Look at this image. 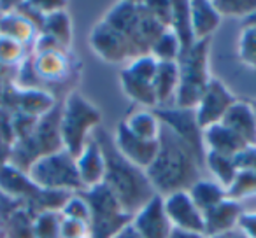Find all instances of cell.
Segmentation results:
<instances>
[{"label":"cell","mask_w":256,"mask_h":238,"mask_svg":"<svg viewBox=\"0 0 256 238\" xmlns=\"http://www.w3.org/2000/svg\"><path fill=\"white\" fill-rule=\"evenodd\" d=\"M158 144L160 147L156 160L146 170L154 191L160 196L188 191L196 181H200V163H204L206 153L190 146L164 125Z\"/></svg>","instance_id":"obj_1"},{"label":"cell","mask_w":256,"mask_h":238,"mask_svg":"<svg viewBox=\"0 0 256 238\" xmlns=\"http://www.w3.org/2000/svg\"><path fill=\"white\" fill-rule=\"evenodd\" d=\"M93 137L100 144L106 156V175L102 184L112 193L121 209L134 217L158 193L154 191L146 170L136 167L126 158L121 156V153L114 146L112 135L96 128Z\"/></svg>","instance_id":"obj_2"},{"label":"cell","mask_w":256,"mask_h":238,"mask_svg":"<svg viewBox=\"0 0 256 238\" xmlns=\"http://www.w3.org/2000/svg\"><path fill=\"white\" fill-rule=\"evenodd\" d=\"M100 125V110L78 91L68 93L60 109V135L64 149L78 156Z\"/></svg>","instance_id":"obj_3"},{"label":"cell","mask_w":256,"mask_h":238,"mask_svg":"<svg viewBox=\"0 0 256 238\" xmlns=\"http://www.w3.org/2000/svg\"><path fill=\"white\" fill-rule=\"evenodd\" d=\"M207 61H209V40H200L188 53L179 56V88L174 107L178 109H195L196 107L207 84L212 79L209 75Z\"/></svg>","instance_id":"obj_4"},{"label":"cell","mask_w":256,"mask_h":238,"mask_svg":"<svg viewBox=\"0 0 256 238\" xmlns=\"http://www.w3.org/2000/svg\"><path fill=\"white\" fill-rule=\"evenodd\" d=\"M30 181L39 189L48 191L81 193L82 184L76 167V158L65 149L39 158L26 170Z\"/></svg>","instance_id":"obj_5"},{"label":"cell","mask_w":256,"mask_h":238,"mask_svg":"<svg viewBox=\"0 0 256 238\" xmlns=\"http://www.w3.org/2000/svg\"><path fill=\"white\" fill-rule=\"evenodd\" d=\"M90 205V238H112L128 223V216L104 184L81 191Z\"/></svg>","instance_id":"obj_6"},{"label":"cell","mask_w":256,"mask_h":238,"mask_svg":"<svg viewBox=\"0 0 256 238\" xmlns=\"http://www.w3.org/2000/svg\"><path fill=\"white\" fill-rule=\"evenodd\" d=\"M158 60L153 54L136 58L126 68L121 70V88L124 95L144 107H156L153 79L156 74Z\"/></svg>","instance_id":"obj_7"},{"label":"cell","mask_w":256,"mask_h":238,"mask_svg":"<svg viewBox=\"0 0 256 238\" xmlns=\"http://www.w3.org/2000/svg\"><path fill=\"white\" fill-rule=\"evenodd\" d=\"M237 102L235 96L230 93V89L220 81V79L212 77L210 82L207 84L206 91H204L202 98L198 100L195 107V116L196 123L200 128H207L216 123L223 121V117L230 110V107Z\"/></svg>","instance_id":"obj_8"},{"label":"cell","mask_w":256,"mask_h":238,"mask_svg":"<svg viewBox=\"0 0 256 238\" xmlns=\"http://www.w3.org/2000/svg\"><path fill=\"white\" fill-rule=\"evenodd\" d=\"M112 140L116 149L121 153V156L126 158L130 163L142 168V170H148L153 165V161L156 160L158 147H160L158 140H146L142 137L136 135L126 128L123 121L118 125Z\"/></svg>","instance_id":"obj_9"},{"label":"cell","mask_w":256,"mask_h":238,"mask_svg":"<svg viewBox=\"0 0 256 238\" xmlns=\"http://www.w3.org/2000/svg\"><path fill=\"white\" fill-rule=\"evenodd\" d=\"M164 207L174 228L206 235L204 212L195 205L188 191H176L164 196Z\"/></svg>","instance_id":"obj_10"},{"label":"cell","mask_w":256,"mask_h":238,"mask_svg":"<svg viewBox=\"0 0 256 238\" xmlns=\"http://www.w3.org/2000/svg\"><path fill=\"white\" fill-rule=\"evenodd\" d=\"M132 224L142 238H168L172 223L164 207V196L156 195L132 217Z\"/></svg>","instance_id":"obj_11"},{"label":"cell","mask_w":256,"mask_h":238,"mask_svg":"<svg viewBox=\"0 0 256 238\" xmlns=\"http://www.w3.org/2000/svg\"><path fill=\"white\" fill-rule=\"evenodd\" d=\"M76 167H78V174L81 179L82 191L84 189H92L95 186H100L104 182V175H106V156L96 142V139L92 135V139L86 142L81 153L76 156Z\"/></svg>","instance_id":"obj_12"},{"label":"cell","mask_w":256,"mask_h":238,"mask_svg":"<svg viewBox=\"0 0 256 238\" xmlns=\"http://www.w3.org/2000/svg\"><path fill=\"white\" fill-rule=\"evenodd\" d=\"M40 189L30 181L28 174L14 165H6L0 170V193L23 205H30Z\"/></svg>","instance_id":"obj_13"},{"label":"cell","mask_w":256,"mask_h":238,"mask_svg":"<svg viewBox=\"0 0 256 238\" xmlns=\"http://www.w3.org/2000/svg\"><path fill=\"white\" fill-rule=\"evenodd\" d=\"M92 46L95 53L107 61H123L132 56L130 47H128L126 40L123 39V35L118 33L110 25H107L104 19L93 28Z\"/></svg>","instance_id":"obj_14"},{"label":"cell","mask_w":256,"mask_h":238,"mask_svg":"<svg viewBox=\"0 0 256 238\" xmlns=\"http://www.w3.org/2000/svg\"><path fill=\"white\" fill-rule=\"evenodd\" d=\"M228 130L235 133L248 147H256V114L251 102H235L223 117Z\"/></svg>","instance_id":"obj_15"},{"label":"cell","mask_w":256,"mask_h":238,"mask_svg":"<svg viewBox=\"0 0 256 238\" xmlns=\"http://www.w3.org/2000/svg\"><path fill=\"white\" fill-rule=\"evenodd\" d=\"M202 144L206 153H216L223 156L235 158L240 151H244L246 144L235 135L232 130H228L223 123H216L212 126H207L202 130Z\"/></svg>","instance_id":"obj_16"},{"label":"cell","mask_w":256,"mask_h":238,"mask_svg":"<svg viewBox=\"0 0 256 238\" xmlns=\"http://www.w3.org/2000/svg\"><path fill=\"white\" fill-rule=\"evenodd\" d=\"M179 88V65L178 61H158L156 74L153 79V89L158 109L174 107Z\"/></svg>","instance_id":"obj_17"},{"label":"cell","mask_w":256,"mask_h":238,"mask_svg":"<svg viewBox=\"0 0 256 238\" xmlns=\"http://www.w3.org/2000/svg\"><path fill=\"white\" fill-rule=\"evenodd\" d=\"M190 21H192L195 40L200 42V40H209V37L216 32L221 23V14L212 2L195 0V2H190Z\"/></svg>","instance_id":"obj_18"},{"label":"cell","mask_w":256,"mask_h":238,"mask_svg":"<svg viewBox=\"0 0 256 238\" xmlns=\"http://www.w3.org/2000/svg\"><path fill=\"white\" fill-rule=\"evenodd\" d=\"M242 216V207L238 202L226 198L216 205L214 209L207 210L204 214L206 221V235H220L224 231H230Z\"/></svg>","instance_id":"obj_19"},{"label":"cell","mask_w":256,"mask_h":238,"mask_svg":"<svg viewBox=\"0 0 256 238\" xmlns=\"http://www.w3.org/2000/svg\"><path fill=\"white\" fill-rule=\"evenodd\" d=\"M170 30L176 33L181 44V56L196 44L192 30V21H190V2H172Z\"/></svg>","instance_id":"obj_20"},{"label":"cell","mask_w":256,"mask_h":238,"mask_svg":"<svg viewBox=\"0 0 256 238\" xmlns=\"http://www.w3.org/2000/svg\"><path fill=\"white\" fill-rule=\"evenodd\" d=\"M54 96L42 89L26 88L18 95V112L28 114L34 117H42L54 109Z\"/></svg>","instance_id":"obj_21"},{"label":"cell","mask_w":256,"mask_h":238,"mask_svg":"<svg viewBox=\"0 0 256 238\" xmlns=\"http://www.w3.org/2000/svg\"><path fill=\"white\" fill-rule=\"evenodd\" d=\"M190 196L195 202V205L202 210L204 214L207 210L214 209L216 205H220L223 200H226V189L221 188L218 182L207 181V179H200L196 181L192 188L188 189Z\"/></svg>","instance_id":"obj_22"},{"label":"cell","mask_w":256,"mask_h":238,"mask_svg":"<svg viewBox=\"0 0 256 238\" xmlns=\"http://www.w3.org/2000/svg\"><path fill=\"white\" fill-rule=\"evenodd\" d=\"M123 123L126 125V128L130 130V132L142 137V139H146V140L160 139L162 123H160V119H158L156 114L150 112V110H146V109L134 110Z\"/></svg>","instance_id":"obj_23"},{"label":"cell","mask_w":256,"mask_h":238,"mask_svg":"<svg viewBox=\"0 0 256 238\" xmlns=\"http://www.w3.org/2000/svg\"><path fill=\"white\" fill-rule=\"evenodd\" d=\"M204 163H206L207 170L214 177V182H218L224 189L230 188L235 175L238 172L234 158L223 156V154H216V153H206Z\"/></svg>","instance_id":"obj_24"},{"label":"cell","mask_w":256,"mask_h":238,"mask_svg":"<svg viewBox=\"0 0 256 238\" xmlns=\"http://www.w3.org/2000/svg\"><path fill=\"white\" fill-rule=\"evenodd\" d=\"M34 216L25 205L12 210L6 219V238H34Z\"/></svg>","instance_id":"obj_25"},{"label":"cell","mask_w":256,"mask_h":238,"mask_svg":"<svg viewBox=\"0 0 256 238\" xmlns=\"http://www.w3.org/2000/svg\"><path fill=\"white\" fill-rule=\"evenodd\" d=\"M37 75L46 79H62L67 74V60L62 54V49L40 51V56L34 63Z\"/></svg>","instance_id":"obj_26"},{"label":"cell","mask_w":256,"mask_h":238,"mask_svg":"<svg viewBox=\"0 0 256 238\" xmlns=\"http://www.w3.org/2000/svg\"><path fill=\"white\" fill-rule=\"evenodd\" d=\"M44 30H46V37L53 39L58 46L67 47L70 42V21L64 9L44 14Z\"/></svg>","instance_id":"obj_27"},{"label":"cell","mask_w":256,"mask_h":238,"mask_svg":"<svg viewBox=\"0 0 256 238\" xmlns=\"http://www.w3.org/2000/svg\"><path fill=\"white\" fill-rule=\"evenodd\" d=\"M32 21L25 16H16V14H8L0 19V32L2 37H8L16 42L23 44L30 39V33H32Z\"/></svg>","instance_id":"obj_28"},{"label":"cell","mask_w":256,"mask_h":238,"mask_svg":"<svg viewBox=\"0 0 256 238\" xmlns=\"http://www.w3.org/2000/svg\"><path fill=\"white\" fill-rule=\"evenodd\" d=\"M158 61H178L181 56V44L176 33L170 28H167L158 40L151 47V53Z\"/></svg>","instance_id":"obj_29"},{"label":"cell","mask_w":256,"mask_h":238,"mask_svg":"<svg viewBox=\"0 0 256 238\" xmlns=\"http://www.w3.org/2000/svg\"><path fill=\"white\" fill-rule=\"evenodd\" d=\"M256 196V174L248 170H238L232 186L226 189V198L238 202L244 198Z\"/></svg>","instance_id":"obj_30"},{"label":"cell","mask_w":256,"mask_h":238,"mask_svg":"<svg viewBox=\"0 0 256 238\" xmlns=\"http://www.w3.org/2000/svg\"><path fill=\"white\" fill-rule=\"evenodd\" d=\"M34 238H62L60 212H40L36 216Z\"/></svg>","instance_id":"obj_31"},{"label":"cell","mask_w":256,"mask_h":238,"mask_svg":"<svg viewBox=\"0 0 256 238\" xmlns=\"http://www.w3.org/2000/svg\"><path fill=\"white\" fill-rule=\"evenodd\" d=\"M238 56L248 67L256 68V23H249L242 28L238 37Z\"/></svg>","instance_id":"obj_32"},{"label":"cell","mask_w":256,"mask_h":238,"mask_svg":"<svg viewBox=\"0 0 256 238\" xmlns=\"http://www.w3.org/2000/svg\"><path fill=\"white\" fill-rule=\"evenodd\" d=\"M60 216L68 217V219L81 221V223H86L90 226V205L81 193H74V195L67 200L64 209L60 210Z\"/></svg>","instance_id":"obj_33"},{"label":"cell","mask_w":256,"mask_h":238,"mask_svg":"<svg viewBox=\"0 0 256 238\" xmlns=\"http://www.w3.org/2000/svg\"><path fill=\"white\" fill-rule=\"evenodd\" d=\"M214 7L218 9L221 16L228 14V16H246V14H252L256 12V2L254 0H249V2H238V0H214L212 2Z\"/></svg>","instance_id":"obj_34"},{"label":"cell","mask_w":256,"mask_h":238,"mask_svg":"<svg viewBox=\"0 0 256 238\" xmlns=\"http://www.w3.org/2000/svg\"><path fill=\"white\" fill-rule=\"evenodd\" d=\"M60 233L62 238H84L90 237V226L81 221L60 216Z\"/></svg>","instance_id":"obj_35"},{"label":"cell","mask_w":256,"mask_h":238,"mask_svg":"<svg viewBox=\"0 0 256 238\" xmlns=\"http://www.w3.org/2000/svg\"><path fill=\"white\" fill-rule=\"evenodd\" d=\"M22 53H23L22 44L0 35V63H6V65L14 63V61L20 60Z\"/></svg>","instance_id":"obj_36"},{"label":"cell","mask_w":256,"mask_h":238,"mask_svg":"<svg viewBox=\"0 0 256 238\" xmlns=\"http://www.w3.org/2000/svg\"><path fill=\"white\" fill-rule=\"evenodd\" d=\"M234 160L238 170H248V172H254L256 174V147L254 146L246 147V149L240 151Z\"/></svg>","instance_id":"obj_37"},{"label":"cell","mask_w":256,"mask_h":238,"mask_svg":"<svg viewBox=\"0 0 256 238\" xmlns=\"http://www.w3.org/2000/svg\"><path fill=\"white\" fill-rule=\"evenodd\" d=\"M238 228L249 238H256V214H242L238 219Z\"/></svg>","instance_id":"obj_38"},{"label":"cell","mask_w":256,"mask_h":238,"mask_svg":"<svg viewBox=\"0 0 256 238\" xmlns=\"http://www.w3.org/2000/svg\"><path fill=\"white\" fill-rule=\"evenodd\" d=\"M11 149H12L11 144L0 140V170H2L6 165L11 163Z\"/></svg>","instance_id":"obj_39"},{"label":"cell","mask_w":256,"mask_h":238,"mask_svg":"<svg viewBox=\"0 0 256 238\" xmlns=\"http://www.w3.org/2000/svg\"><path fill=\"white\" fill-rule=\"evenodd\" d=\"M112 238H142L139 235V231L134 228V224L132 223H128L126 226H123L120 231H118L116 235H114Z\"/></svg>","instance_id":"obj_40"},{"label":"cell","mask_w":256,"mask_h":238,"mask_svg":"<svg viewBox=\"0 0 256 238\" xmlns=\"http://www.w3.org/2000/svg\"><path fill=\"white\" fill-rule=\"evenodd\" d=\"M168 238H206V235L193 233V231H186V230H179V228H172L170 237Z\"/></svg>","instance_id":"obj_41"},{"label":"cell","mask_w":256,"mask_h":238,"mask_svg":"<svg viewBox=\"0 0 256 238\" xmlns=\"http://www.w3.org/2000/svg\"><path fill=\"white\" fill-rule=\"evenodd\" d=\"M251 105H252V109H254V114H256V100H254V102H251Z\"/></svg>","instance_id":"obj_42"},{"label":"cell","mask_w":256,"mask_h":238,"mask_svg":"<svg viewBox=\"0 0 256 238\" xmlns=\"http://www.w3.org/2000/svg\"><path fill=\"white\" fill-rule=\"evenodd\" d=\"M84 238H90V237H84Z\"/></svg>","instance_id":"obj_43"}]
</instances>
